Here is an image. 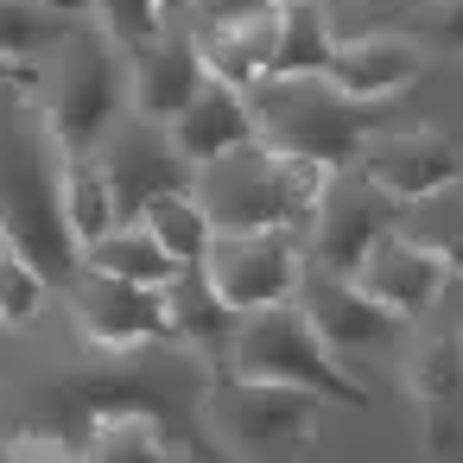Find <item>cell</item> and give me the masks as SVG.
<instances>
[{"label": "cell", "instance_id": "18", "mask_svg": "<svg viewBox=\"0 0 463 463\" xmlns=\"http://www.w3.org/2000/svg\"><path fill=\"white\" fill-rule=\"evenodd\" d=\"M273 39H279V14H248V20H203L197 14V45L210 58V77H229L241 90H254L273 71Z\"/></svg>", "mask_w": 463, "mask_h": 463}, {"label": "cell", "instance_id": "16", "mask_svg": "<svg viewBox=\"0 0 463 463\" xmlns=\"http://www.w3.org/2000/svg\"><path fill=\"white\" fill-rule=\"evenodd\" d=\"M165 317H172V343H191V349H203L210 362L229 355L235 324H241V311L216 292L210 260H184V267L165 279Z\"/></svg>", "mask_w": 463, "mask_h": 463}, {"label": "cell", "instance_id": "21", "mask_svg": "<svg viewBox=\"0 0 463 463\" xmlns=\"http://www.w3.org/2000/svg\"><path fill=\"white\" fill-rule=\"evenodd\" d=\"M83 267H102V273H121V279H140V286H165L178 273V260L165 254V241L134 216V222H115L102 229L96 241H83Z\"/></svg>", "mask_w": 463, "mask_h": 463}, {"label": "cell", "instance_id": "24", "mask_svg": "<svg viewBox=\"0 0 463 463\" xmlns=\"http://www.w3.org/2000/svg\"><path fill=\"white\" fill-rule=\"evenodd\" d=\"M140 222L165 241V254L184 267V260H210V241H216V222H210V210L197 203V184L191 191H165V197H153L146 210H140Z\"/></svg>", "mask_w": 463, "mask_h": 463}, {"label": "cell", "instance_id": "2", "mask_svg": "<svg viewBox=\"0 0 463 463\" xmlns=\"http://www.w3.org/2000/svg\"><path fill=\"white\" fill-rule=\"evenodd\" d=\"M248 102H254V128H260L267 146H279V153H292V159H317L324 172L362 165L368 134L387 128V109L349 96L330 71H305V77L267 71V77L248 90Z\"/></svg>", "mask_w": 463, "mask_h": 463}, {"label": "cell", "instance_id": "15", "mask_svg": "<svg viewBox=\"0 0 463 463\" xmlns=\"http://www.w3.org/2000/svg\"><path fill=\"white\" fill-rule=\"evenodd\" d=\"M425 58H431V52H425L412 33H355V39L336 45L330 77H336L349 96H362V102H393L406 83H419Z\"/></svg>", "mask_w": 463, "mask_h": 463}, {"label": "cell", "instance_id": "1", "mask_svg": "<svg viewBox=\"0 0 463 463\" xmlns=\"http://www.w3.org/2000/svg\"><path fill=\"white\" fill-rule=\"evenodd\" d=\"M64 172L71 153L52 128L39 77H0V229L52 286L83 267V241L64 210Z\"/></svg>", "mask_w": 463, "mask_h": 463}, {"label": "cell", "instance_id": "20", "mask_svg": "<svg viewBox=\"0 0 463 463\" xmlns=\"http://www.w3.org/2000/svg\"><path fill=\"white\" fill-rule=\"evenodd\" d=\"M83 26V7L64 0H0V58L39 77V64Z\"/></svg>", "mask_w": 463, "mask_h": 463}, {"label": "cell", "instance_id": "5", "mask_svg": "<svg viewBox=\"0 0 463 463\" xmlns=\"http://www.w3.org/2000/svg\"><path fill=\"white\" fill-rule=\"evenodd\" d=\"M45 109L52 128L64 140V153H96L109 140V128L134 109V83H128V52L102 33V26H77L58 52H52V83H45Z\"/></svg>", "mask_w": 463, "mask_h": 463}, {"label": "cell", "instance_id": "26", "mask_svg": "<svg viewBox=\"0 0 463 463\" xmlns=\"http://www.w3.org/2000/svg\"><path fill=\"white\" fill-rule=\"evenodd\" d=\"M64 210H71L77 241H96L102 229H115V222H121L115 191H109V178H102V159H96V153H77V159H71V172H64Z\"/></svg>", "mask_w": 463, "mask_h": 463}, {"label": "cell", "instance_id": "32", "mask_svg": "<svg viewBox=\"0 0 463 463\" xmlns=\"http://www.w3.org/2000/svg\"><path fill=\"white\" fill-rule=\"evenodd\" d=\"M7 248H14V241H7V229H0V254H7Z\"/></svg>", "mask_w": 463, "mask_h": 463}, {"label": "cell", "instance_id": "17", "mask_svg": "<svg viewBox=\"0 0 463 463\" xmlns=\"http://www.w3.org/2000/svg\"><path fill=\"white\" fill-rule=\"evenodd\" d=\"M260 128H254V102H248V90L241 83H229V77H210L191 102H184V115L172 121V140H178V153L191 159V165H203V159H216V153H229V146H241V140H254Z\"/></svg>", "mask_w": 463, "mask_h": 463}, {"label": "cell", "instance_id": "4", "mask_svg": "<svg viewBox=\"0 0 463 463\" xmlns=\"http://www.w3.org/2000/svg\"><path fill=\"white\" fill-rule=\"evenodd\" d=\"M229 374H254V381H286V387H311L324 400H343V406H368V387L343 374L336 349L317 336V324L305 317L298 298H279V305H260V311H241L235 324V343L229 355L216 362Z\"/></svg>", "mask_w": 463, "mask_h": 463}, {"label": "cell", "instance_id": "27", "mask_svg": "<svg viewBox=\"0 0 463 463\" xmlns=\"http://www.w3.org/2000/svg\"><path fill=\"white\" fill-rule=\"evenodd\" d=\"M45 292H52V279H45L20 248L0 254V324H33L39 305H45Z\"/></svg>", "mask_w": 463, "mask_h": 463}, {"label": "cell", "instance_id": "7", "mask_svg": "<svg viewBox=\"0 0 463 463\" xmlns=\"http://www.w3.org/2000/svg\"><path fill=\"white\" fill-rule=\"evenodd\" d=\"M400 229V197L362 172V165H336L311 203V222H305V260L317 267H336V273H355L368 260V248Z\"/></svg>", "mask_w": 463, "mask_h": 463}, {"label": "cell", "instance_id": "6", "mask_svg": "<svg viewBox=\"0 0 463 463\" xmlns=\"http://www.w3.org/2000/svg\"><path fill=\"white\" fill-rule=\"evenodd\" d=\"M317 412H324V393L286 387V381L229 374V368H216V381L203 393V419L216 425V444L222 450H248V457L305 450L317 438Z\"/></svg>", "mask_w": 463, "mask_h": 463}, {"label": "cell", "instance_id": "33", "mask_svg": "<svg viewBox=\"0 0 463 463\" xmlns=\"http://www.w3.org/2000/svg\"><path fill=\"white\" fill-rule=\"evenodd\" d=\"M343 7H349V0H343Z\"/></svg>", "mask_w": 463, "mask_h": 463}, {"label": "cell", "instance_id": "14", "mask_svg": "<svg viewBox=\"0 0 463 463\" xmlns=\"http://www.w3.org/2000/svg\"><path fill=\"white\" fill-rule=\"evenodd\" d=\"M355 279H362L381 305H393V311L412 324V317H425V311L444 298V286H450L457 273H450L425 241H412L406 229H387V235L368 248V260L355 267Z\"/></svg>", "mask_w": 463, "mask_h": 463}, {"label": "cell", "instance_id": "31", "mask_svg": "<svg viewBox=\"0 0 463 463\" xmlns=\"http://www.w3.org/2000/svg\"><path fill=\"white\" fill-rule=\"evenodd\" d=\"M0 77H33V71H20V64H7V58H0Z\"/></svg>", "mask_w": 463, "mask_h": 463}, {"label": "cell", "instance_id": "28", "mask_svg": "<svg viewBox=\"0 0 463 463\" xmlns=\"http://www.w3.org/2000/svg\"><path fill=\"white\" fill-rule=\"evenodd\" d=\"M96 26H102L121 52H140V45L165 26V0H96Z\"/></svg>", "mask_w": 463, "mask_h": 463}, {"label": "cell", "instance_id": "8", "mask_svg": "<svg viewBox=\"0 0 463 463\" xmlns=\"http://www.w3.org/2000/svg\"><path fill=\"white\" fill-rule=\"evenodd\" d=\"M96 159H102L109 191H115L121 222H134L153 197H165V191H191V184H197V165L178 153L172 128L153 121V115H140V109H128V115L109 128V140L96 146Z\"/></svg>", "mask_w": 463, "mask_h": 463}, {"label": "cell", "instance_id": "11", "mask_svg": "<svg viewBox=\"0 0 463 463\" xmlns=\"http://www.w3.org/2000/svg\"><path fill=\"white\" fill-rule=\"evenodd\" d=\"M292 298L305 305V317L317 324V336H324L336 355L387 349V343L400 336V324H406V317H400L393 305H381L355 273H336V267H317V260H305Z\"/></svg>", "mask_w": 463, "mask_h": 463}, {"label": "cell", "instance_id": "22", "mask_svg": "<svg viewBox=\"0 0 463 463\" xmlns=\"http://www.w3.org/2000/svg\"><path fill=\"white\" fill-rule=\"evenodd\" d=\"M336 20L330 0H292L279 7V39H273V71L279 77H305V71H330L336 58Z\"/></svg>", "mask_w": 463, "mask_h": 463}, {"label": "cell", "instance_id": "10", "mask_svg": "<svg viewBox=\"0 0 463 463\" xmlns=\"http://www.w3.org/2000/svg\"><path fill=\"white\" fill-rule=\"evenodd\" d=\"M305 235L298 229H235L210 241V279L235 311H260L298 292Z\"/></svg>", "mask_w": 463, "mask_h": 463}, {"label": "cell", "instance_id": "25", "mask_svg": "<svg viewBox=\"0 0 463 463\" xmlns=\"http://www.w3.org/2000/svg\"><path fill=\"white\" fill-rule=\"evenodd\" d=\"M90 457H165L178 438L165 431V419H153V412H102V419H90V431L77 438Z\"/></svg>", "mask_w": 463, "mask_h": 463}, {"label": "cell", "instance_id": "13", "mask_svg": "<svg viewBox=\"0 0 463 463\" xmlns=\"http://www.w3.org/2000/svg\"><path fill=\"white\" fill-rule=\"evenodd\" d=\"M362 172H374L400 203L463 178V140L438 128H374L362 146Z\"/></svg>", "mask_w": 463, "mask_h": 463}, {"label": "cell", "instance_id": "12", "mask_svg": "<svg viewBox=\"0 0 463 463\" xmlns=\"http://www.w3.org/2000/svg\"><path fill=\"white\" fill-rule=\"evenodd\" d=\"M128 83H134V109L153 121H178L184 102L210 83V58L197 45V14H165V26L128 52Z\"/></svg>", "mask_w": 463, "mask_h": 463}, {"label": "cell", "instance_id": "29", "mask_svg": "<svg viewBox=\"0 0 463 463\" xmlns=\"http://www.w3.org/2000/svg\"><path fill=\"white\" fill-rule=\"evenodd\" d=\"M425 52H444V58H463V0H425L406 26Z\"/></svg>", "mask_w": 463, "mask_h": 463}, {"label": "cell", "instance_id": "30", "mask_svg": "<svg viewBox=\"0 0 463 463\" xmlns=\"http://www.w3.org/2000/svg\"><path fill=\"white\" fill-rule=\"evenodd\" d=\"M279 7H292V0H203V20H248V14H279Z\"/></svg>", "mask_w": 463, "mask_h": 463}, {"label": "cell", "instance_id": "23", "mask_svg": "<svg viewBox=\"0 0 463 463\" xmlns=\"http://www.w3.org/2000/svg\"><path fill=\"white\" fill-rule=\"evenodd\" d=\"M400 229L412 241H425L457 279H463V178L457 184H438L425 197H406L400 203Z\"/></svg>", "mask_w": 463, "mask_h": 463}, {"label": "cell", "instance_id": "3", "mask_svg": "<svg viewBox=\"0 0 463 463\" xmlns=\"http://www.w3.org/2000/svg\"><path fill=\"white\" fill-rule=\"evenodd\" d=\"M324 178L330 172L317 159H292L254 134L197 165V203L210 210L216 235H235V229H298L305 235Z\"/></svg>", "mask_w": 463, "mask_h": 463}, {"label": "cell", "instance_id": "19", "mask_svg": "<svg viewBox=\"0 0 463 463\" xmlns=\"http://www.w3.org/2000/svg\"><path fill=\"white\" fill-rule=\"evenodd\" d=\"M412 393L438 425L431 444H450L444 419H463V324H444L412 349Z\"/></svg>", "mask_w": 463, "mask_h": 463}, {"label": "cell", "instance_id": "9", "mask_svg": "<svg viewBox=\"0 0 463 463\" xmlns=\"http://www.w3.org/2000/svg\"><path fill=\"white\" fill-rule=\"evenodd\" d=\"M58 292L71 305L77 336L96 343V349H134V343L172 336L165 286H140V279H121V273H102V267H77Z\"/></svg>", "mask_w": 463, "mask_h": 463}]
</instances>
